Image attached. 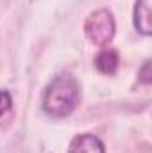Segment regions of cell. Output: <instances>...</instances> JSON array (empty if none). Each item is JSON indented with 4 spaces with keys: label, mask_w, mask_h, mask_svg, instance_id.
I'll list each match as a JSON object with an SVG mask.
<instances>
[{
    "label": "cell",
    "mask_w": 152,
    "mask_h": 153,
    "mask_svg": "<svg viewBox=\"0 0 152 153\" xmlns=\"http://www.w3.org/2000/svg\"><path fill=\"white\" fill-rule=\"evenodd\" d=\"M118 64H120V57H118V52L113 48H106L95 57V66L104 75H114L118 70Z\"/></svg>",
    "instance_id": "obj_5"
},
{
    "label": "cell",
    "mask_w": 152,
    "mask_h": 153,
    "mask_svg": "<svg viewBox=\"0 0 152 153\" xmlns=\"http://www.w3.org/2000/svg\"><path fill=\"white\" fill-rule=\"evenodd\" d=\"M150 7H152V0H136V5H134V14H132L134 29L143 36H150L152 32Z\"/></svg>",
    "instance_id": "obj_4"
},
{
    "label": "cell",
    "mask_w": 152,
    "mask_h": 153,
    "mask_svg": "<svg viewBox=\"0 0 152 153\" xmlns=\"http://www.w3.org/2000/svg\"><path fill=\"white\" fill-rule=\"evenodd\" d=\"M81 89L72 75H57L43 91L41 105L50 117H66L75 111Z\"/></svg>",
    "instance_id": "obj_1"
},
{
    "label": "cell",
    "mask_w": 152,
    "mask_h": 153,
    "mask_svg": "<svg viewBox=\"0 0 152 153\" xmlns=\"http://www.w3.org/2000/svg\"><path fill=\"white\" fill-rule=\"evenodd\" d=\"M149 68H150V62L147 61V62H145V66L141 68V73H140V75H141V80H143L145 84H149V82H150V75H149Z\"/></svg>",
    "instance_id": "obj_7"
},
{
    "label": "cell",
    "mask_w": 152,
    "mask_h": 153,
    "mask_svg": "<svg viewBox=\"0 0 152 153\" xmlns=\"http://www.w3.org/2000/svg\"><path fill=\"white\" fill-rule=\"evenodd\" d=\"M11 105H13V98H11L9 91L0 89V116H4L7 111H11Z\"/></svg>",
    "instance_id": "obj_6"
},
{
    "label": "cell",
    "mask_w": 152,
    "mask_h": 153,
    "mask_svg": "<svg viewBox=\"0 0 152 153\" xmlns=\"http://www.w3.org/2000/svg\"><path fill=\"white\" fill-rule=\"evenodd\" d=\"M68 153H106L102 141L91 134H81L72 139Z\"/></svg>",
    "instance_id": "obj_3"
},
{
    "label": "cell",
    "mask_w": 152,
    "mask_h": 153,
    "mask_svg": "<svg viewBox=\"0 0 152 153\" xmlns=\"http://www.w3.org/2000/svg\"><path fill=\"white\" fill-rule=\"evenodd\" d=\"M114 30H116V25H114V16L111 11L108 9H99V11H93L88 18H86V23H84V32L88 39L97 45V46H106L111 43V39L114 38Z\"/></svg>",
    "instance_id": "obj_2"
}]
</instances>
